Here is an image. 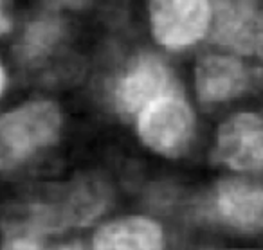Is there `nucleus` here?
Instances as JSON below:
<instances>
[{"mask_svg": "<svg viewBox=\"0 0 263 250\" xmlns=\"http://www.w3.org/2000/svg\"><path fill=\"white\" fill-rule=\"evenodd\" d=\"M155 40L168 49L197 44L211 26V0H150Z\"/></svg>", "mask_w": 263, "mask_h": 250, "instance_id": "nucleus-4", "label": "nucleus"}, {"mask_svg": "<svg viewBox=\"0 0 263 250\" xmlns=\"http://www.w3.org/2000/svg\"><path fill=\"white\" fill-rule=\"evenodd\" d=\"M137 130L148 148L162 155L177 157L193 137V110L184 101L182 92L161 95L139 112Z\"/></svg>", "mask_w": 263, "mask_h": 250, "instance_id": "nucleus-3", "label": "nucleus"}, {"mask_svg": "<svg viewBox=\"0 0 263 250\" xmlns=\"http://www.w3.org/2000/svg\"><path fill=\"white\" fill-rule=\"evenodd\" d=\"M44 2L56 9H81L92 4L94 0H44Z\"/></svg>", "mask_w": 263, "mask_h": 250, "instance_id": "nucleus-13", "label": "nucleus"}, {"mask_svg": "<svg viewBox=\"0 0 263 250\" xmlns=\"http://www.w3.org/2000/svg\"><path fill=\"white\" fill-rule=\"evenodd\" d=\"M252 54H258L263 60V11H258L252 33Z\"/></svg>", "mask_w": 263, "mask_h": 250, "instance_id": "nucleus-12", "label": "nucleus"}, {"mask_svg": "<svg viewBox=\"0 0 263 250\" xmlns=\"http://www.w3.org/2000/svg\"><path fill=\"white\" fill-rule=\"evenodd\" d=\"M215 160L234 171H258L263 167V116L236 113L220 126Z\"/></svg>", "mask_w": 263, "mask_h": 250, "instance_id": "nucleus-6", "label": "nucleus"}, {"mask_svg": "<svg viewBox=\"0 0 263 250\" xmlns=\"http://www.w3.org/2000/svg\"><path fill=\"white\" fill-rule=\"evenodd\" d=\"M261 72L249 69L233 56L209 54L198 62L195 72L197 94L204 103L229 101L261 85Z\"/></svg>", "mask_w": 263, "mask_h": 250, "instance_id": "nucleus-7", "label": "nucleus"}, {"mask_svg": "<svg viewBox=\"0 0 263 250\" xmlns=\"http://www.w3.org/2000/svg\"><path fill=\"white\" fill-rule=\"evenodd\" d=\"M62 113L51 101L26 103L0 117V171L26 162L60 133Z\"/></svg>", "mask_w": 263, "mask_h": 250, "instance_id": "nucleus-2", "label": "nucleus"}, {"mask_svg": "<svg viewBox=\"0 0 263 250\" xmlns=\"http://www.w3.org/2000/svg\"><path fill=\"white\" fill-rule=\"evenodd\" d=\"M9 29H11V22H9L8 15H6V11L2 9V2H0V34L8 33Z\"/></svg>", "mask_w": 263, "mask_h": 250, "instance_id": "nucleus-14", "label": "nucleus"}, {"mask_svg": "<svg viewBox=\"0 0 263 250\" xmlns=\"http://www.w3.org/2000/svg\"><path fill=\"white\" fill-rule=\"evenodd\" d=\"M4 88H6V72H4V69L0 67V94L4 92Z\"/></svg>", "mask_w": 263, "mask_h": 250, "instance_id": "nucleus-15", "label": "nucleus"}, {"mask_svg": "<svg viewBox=\"0 0 263 250\" xmlns=\"http://www.w3.org/2000/svg\"><path fill=\"white\" fill-rule=\"evenodd\" d=\"M110 203V189L98 178H80L60 193L54 202L34 203L26 220L9 228V248H40L42 236L83 227L99 218Z\"/></svg>", "mask_w": 263, "mask_h": 250, "instance_id": "nucleus-1", "label": "nucleus"}, {"mask_svg": "<svg viewBox=\"0 0 263 250\" xmlns=\"http://www.w3.org/2000/svg\"><path fill=\"white\" fill-rule=\"evenodd\" d=\"M211 213L238 230H263V180L229 178L216 185Z\"/></svg>", "mask_w": 263, "mask_h": 250, "instance_id": "nucleus-8", "label": "nucleus"}, {"mask_svg": "<svg viewBox=\"0 0 263 250\" xmlns=\"http://www.w3.org/2000/svg\"><path fill=\"white\" fill-rule=\"evenodd\" d=\"M63 26L56 18H42L33 22L26 29L20 44V54L26 62L34 63L44 60L54 45L63 38Z\"/></svg>", "mask_w": 263, "mask_h": 250, "instance_id": "nucleus-11", "label": "nucleus"}, {"mask_svg": "<svg viewBox=\"0 0 263 250\" xmlns=\"http://www.w3.org/2000/svg\"><path fill=\"white\" fill-rule=\"evenodd\" d=\"M94 246L103 250H154L161 248L164 238L155 221L132 216L106 223L94 234Z\"/></svg>", "mask_w": 263, "mask_h": 250, "instance_id": "nucleus-10", "label": "nucleus"}, {"mask_svg": "<svg viewBox=\"0 0 263 250\" xmlns=\"http://www.w3.org/2000/svg\"><path fill=\"white\" fill-rule=\"evenodd\" d=\"M180 92L170 69L157 54H141L116 85L114 99L124 116H139V112L154 99Z\"/></svg>", "mask_w": 263, "mask_h": 250, "instance_id": "nucleus-5", "label": "nucleus"}, {"mask_svg": "<svg viewBox=\"0 0 263 250\" xmlns=\"http://www.w3.org/2000/svg\"><path fill=\"white\" fill-rule=\"evenodd\" d=\"M256 16V0H211V40L240 54H252Z\"/></svg>", "mask_w": 263, "mask_h": 250, "instance_id": "nucleus-9", "label": "nucleus"}]
</instances>
